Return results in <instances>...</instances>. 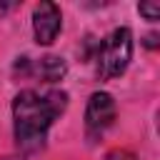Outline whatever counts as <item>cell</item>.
I'll return each instance as SVG.
<instances>
[{
    "mask_svg": "<svg viewBox=\"0 0 160 160\" xmlns=\"http://www.w3.org/2000/svg\"><path fill=\"white\" fill-rule=\"evenodd\" d=\"M68 95L65 92H35L22 90L12 100V118H15V140L22 150H38L45 140L48 128L52 120L65 110Z\"/></svg>",
    "mask_w": 160,
    "mask_h": 160,
    "instance_id": "cell-1",
    "label": "cell"
},
{
    "mask_svg": "<svg viewBox=\"0 0 160 160\" xmlns=\"http://www.w3.org/2000/svg\"><path fill=\"white\" fill-rule=\"evenodd\" d=\"M130 58H132V32L128 28L112 30L98 45V55H95L98 75L102 80H110V78L122 75L125 68L130 65Z\"/></svg>",
    "mask_w": 160,
    "mask_h": 160,
    "instance_id": "cell-2",
    "label": "cell"
},
{
    "mask_svg": "<svg viewBox=\"0 0 160 160\" xmlns=\"http://www.w3.org/2000/svg\"><path fill=\"white\" fill-rule=\"evenodd\" d=\"M62 28V15H60V8L55 2H40L35 5V12H32V30H35V38L40 45H50L58 32Z\"/></svg>",
    "mask_w": 160,
    "mask_h": 160,
    "instance_id": "cell-3",
    "label": "cell"
},
{
    "mask_svg": "<svg viewBox=\"0 0 160 160\" xmlns=\"http://www.w3.org/2000/svg\"><path fill=\"white\" fill-rule=\"evenodd\" d=\"M115 120V100L108 92H92L85 110V125L92 135L105 132Z\"/></svg>",
    "mask_w": 160,
    "mask_h": 160,
    "instance_id": "cell-4",
    "label": "cell"
},
{
    "mask_svg": "<svg viewBox=\"0 0 160 160\" xmlns=\"http://www.w3.org/2000/svg\"><path fill=\"white\" fill-rule=\"evenodd\" d=\"M35 70H38V75L45 82H55V80H60L65 75V62H62V58L48 55V58H40V62H38Z\"/></svg>",
    "mask_w": 160,
    "mask_h": 160,
    "instance_id": "cell-5",
    "label": "cell"
},
{
    "mask_svg": "<svg viewBox=\"0 0 160 160\" xmlns=\"http://www.w3.org/2000/svg\"><path fill=\"white\" fill-rule=\"evenodd\" d=\"M140 15H145L148 20H158L160 18V5L158 2H142L140 5Z\"/></svg>",
    "mask_w": 160,
    "mask_h": 160,
    "instance_id": "cell-6",
    "label": "cell"
},
{
    "mask_svg": "<svg viewBox=\"0 0 160 160\" xmlns=\"http://www.w3.org/2000/svg\"><path fill=\"white\" fill-rule=\"evenodd\" d=\"M108 160H135V158L130 152H125V150H115V152L108 155Z\"/></svg>",
    "mask_w": 160,
    "mask_h": 160,
    "instance_id": "cell-7",
    "label": "cell"
}]
</instances>
